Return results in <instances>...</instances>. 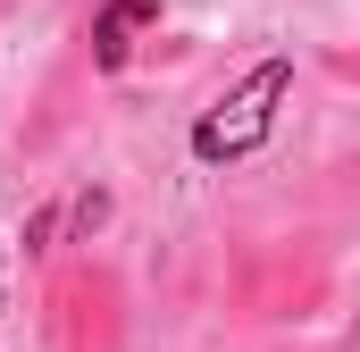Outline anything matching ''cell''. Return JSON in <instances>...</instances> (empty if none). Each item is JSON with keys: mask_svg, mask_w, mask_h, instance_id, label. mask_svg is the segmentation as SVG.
Segmentation results:
<instances>
[{"mask_svg": "<svg viewBox=\"0 0 360 352\" xmlns=\"http://www.w3.org/2000/svg\"><path fill=\"white\" fill-rule=\"evenodd\" d=\"M285 84H293V68H285V59H260L243 84H235L210 118H201V126H193V151H201V160H243V151L269 134V118H276V101H285Z\"/></svg>", "mask_w": 360, "mask_h": 352, "instance_id": "obj_1", "label": "cell"}, {"mask_svg": "<svg viewBox=\"0 0 360 352\" xmlns=\"http://www.w3.org/2000/svg\"><path fill=\"white\" fill-rule=\"evenodd\" d=\"M151 17H160V0H109V8H101V25H92V59H101V68H126L134 25H151Z\"/></svg>", "mask_w": 360, "mask_h": 352, "instance_id": "obj_2", "label": "cell"}]
</instances>
